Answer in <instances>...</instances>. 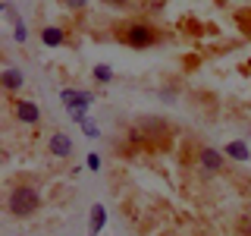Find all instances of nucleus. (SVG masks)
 <instances>
[{"mask_svg":"<svg viewBox=\"0 0 251 236\" xmlns=\"http://www.w3.org/2000/svg\"><path fill=\"white\" fill-rule=\"evenodd\" d=\"M38 205H41V195H38L35 186H19L10 192V202H6V208H10L13 217H28L38 211Z\"/></svg>","mask_w":251,"mask_h":236,"instance_id":"1","label":"nucleus"},{"mask_svg":"<svg viewBox=\"0 0 251 236\" xmlns=\"http://www.w3.org/2000/svg\"><path fill=\"white\" fill-rule=\"evenodd\" d=\"M154 41H157V31L151 26H145V22L126 29V44H132V47H151Z\"/></svg>","mask_w":251,"mask_h":236,"instance_id":"2","label":"nucleus"},{"mask_svg":"<svg viewBox=\"0 0 251 236\" xmlns=\"http://www.w3.org/2000/svg\"><path fill=\"white\" fill-rule=\"evenodd\" d=\"M198 164H201V170H207V173H220V170H223V164H226V157L220 154L217 148L204 145L201 151H198Z\"/></svg>","mask_w":251,"mask_h":236,"instance_id":"3","label":"nucleus"},{"mask_svg":"<svg viewBox=\"0 0 251 236\" xmlns=\"http://www.w3.org/2000/svg\"><path fill=\"white\" fill-rule=\"evenodd\" d=\"M47 148H50L53 157H69L73 154V139H69L66 132H53V136L47 139Z\"/></svg>","mask_w":251,"mask_h":236,"instance_id":"4","label":"nucleus"},{"mask_svg":"<svg viewBox=\"0 0 251 236\" xmlns=\"http://www.w3.org/2000/svg\"><path fill=\"white\" fill-rule=\"evenodd\" d=\"M60 101L69 110H73V107H91L94 104V94L91 91H69V88H63L60 91Z\"/></svg>","mask_w":251,"mask_h":236,"instance_id":"5","label":"nucleus"},{"mask_svg":"<svg viewBox=\"0 0 251 236\" xmlns=\"http://www.w3.org/2000/svg\"><path fill=\"white\" fill-rule=\"evenodd\" d=\"M22 85H25V79H22V73L16 66H6L3 73H0V88H6V91H19Z\"/></svg>","mask_w":251,"mask_h":236,"instance_id":"6","label":"nucleus"},{"mask_svg":"<svg viewBox=\"0 0 251 236\" xmlns=\"http://www.w3.org/2000/svg\"><path fill=\"white\" fill-rule=\"evenodd\" d=\"M16 117H19L22 123H38L41 120V110H38V104L35 101H19V104H16Z\"/></svg>","mask_w":251,"mask_h":236,"instance_id":"7","label":"nucleus"},{"mask_svg":"<svg viewBox=\"0 0 251 236\" xmlns=\"http://www.w3.org/2000/svg\"><path fill=\"white\" fill-rule=\"evenodd\" d=\"M226 157H232V161H251V151H248V145L245 142H229V145H226Z\"/></svg>","mask_w":251,"mask_h":236,"instance_id":"8","label":"nucleus"},{"mask_svg":"<svg viewBox=\"0 0 251 236\" xmlns=\"http://www.w3.org/2000/svg\"><path fill=\"white\" fill-rule=\"evenodd\" d=\"M63 29H57V26H47V29H41V41L47 44V47H60L63 44Z\"/></svg>","mask_w":251,"mask_h":236,"instance_id":"9","label":"nucleus"},{"mask_svg":"<svg viewBox=\"0 0 251 236\" xmlns=\"http://www.w3.org/2000/svg\"><path fill=\"white\" fill-rule=\"evenodd\" d=\"M104 224H107V211L100 208V205H94V208H91V224H88V233H91V236H98Z\"/></svg>","mask_w":251,"mask_h":236,"instance_id":"10","label":"nucleus"},{"mask_svg":"<svg viewBox=\"0 0 251 236\" xmlns=\"http://www.w3.org/2000/svg\"><path fill=\"white\" fill-rule=\"evenodd\" d=\"M69 117H73L75 123H82V126L91 123V120H88V107H73V110H69Z\"/></svg>","mask_w":251,"mask_h":236,"instance_id":"11","label":"nucleus"},{"mask_svg":"<svg viewBox=\"0 0 251 236\" xmlns=\"http://www.w3.org/2000/svg\"><path fill=\"white\" fill-rule=\"evenodd\" d=\"M94 79H98V82H110V79H113V69L110 66H94Z\"/></svg>","mask_w":251,"mask_h":236,"instance_id":"12","label":"nucleus"},{"mask_svg":"<svg viewBox=\"0 0 251 236\" xmlns=\"http://www.w3.org/2000/svg\"><path fill=\"white\" fill-rule=\"evenodd\" d=\"M141 129L145 132H163V120H141Z\"/></svg>","mask_w":251,"mask_h":236,"instance_id":"13","label":"nucleus"},{"mask_svg":"<svg viewBox=\"0 0 251 236\" xmlns=\"http://www.w3.org/2000/svg\"><path fill=\"white\" fill-rule=\"evenodd\" d=\"M3 16H6V19L13 22V26H16V22H22V19H19V13H16V6L10 3V0H6V3H3Z\"/></svg>","mask_w":251,"mask_h":236,"instance_id":"14","label":"nucleus"},{"mask_svg":"<svg viewBox=\"0 0 251 236\" xmlns=\"http://www.w3.org/2000/svg\"><path fill=\"white\" fill-rule=\"evenodd\" d=\"M16 41H19V44L28 41V26H25V22H16Z\"/></svg>","mask_w":251,"mask_h":236,"instance_id":"15","label":"nucleus"},{"mask_svg":"<svg viewBox=\"0 0 251 236\" xmlns=\"http://www.w3.org/2000/svg\"><path fill=\"white\" fill-rule=\"evenodd\" d=\"M63 6H66V10H85V6H88V0H60Z\"/></svg>","mask_w":251,"mask_h":236,"instance_id":"16","label":"nucleus"},{"mask_svg":"<svg viewBox=\"0 0 251 236\" xmlns=\"http://www.w3.org/2000/svg\"><path fill=\"white\" fill-rule=\"evenodd\" d=\"M88 167H91V170L100 167V157H98V154H88Z\"/></svg>","mask_w":251,"mask_h":236,"instance_id":"17","label":"nucleus"},{"mask_svg":"<svg viewBox=\"0 0 251 236\" xmlns=\"http://www.w3.org/2000/svg\"><path fill=\"white\" fill-rule=\"evenodd\" d=\"M85 132H88V136L94 139V136H98V126H94V123H85Z\"/></svg>","mask_w":251,"mask_h":236,"instance_id":"18","label":"nucleus"},{"mask_svg":"<svg viewBox=\"0 0 251 236\" xmlns=\"http://www.w3.org/2000/svg\"><path fill=\"white\" fill-rule=\"evenodd\" d=\"M110 3H120L123 6V3H129V0H110Z\"/></svg>","mask_w":251,"mask_h":236,"instance_id":"19","label":"nucleus"},{"mask_svg":"<svg viewBox=\"0 0 251 236\" xmlns=\"http://www.w3.org/2000/svg\"><path fill=\"white\" fill-rule=\"evenodd\" d=\"M248 236H251V220H248Z\"/></svg>","mask_w":251,"mask_h":236,"instance_id":"20","label":"nucleus"}]
</instances>
